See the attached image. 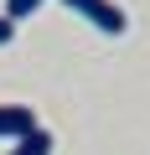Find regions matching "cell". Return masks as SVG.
<instances>
[{"instance_id":"5b68a950","label":"cell","mask_w":150,"mask_h":155,"mask_svg":"<svg viewBox=\"0 0 150 155\" xmlns=\"http://www.w3.org/2000/svg\"><path fill=\"white\" fill-rule=\"evenodd\" d=\"M11 36H16V21H5V16H0V47H11Z\"/></svg>"},{"instance_id":"6da1fadb","label":"cell","mask_w":150,"mask_h":155,"mask_svg":"<svg viewBox=\"0 0 150 155\" xmlns=\"http://www.w3.org/2000/svg\"><path fill=\"white\" fill-rule=\"evenodd\" d=\"M62 5L72 11V16H83L93 31H104V36H124L129 31V16H124V5H114V0H62Z\"/></svg>"},{"instance_id":"7a4b0ae2","label":"cell","mask_w":150,"mask_h":155,"mask_svg":"<svg viewBox=\"0 0 150 155\" xmlns=\"http://www.w3.org/2000/svg\"><path fill=\"white\" fill-rule=\"evenodd\" d=\"M36 129V109L31 104H0V140H21Z\"/></svg>"},{"instance_id":"277c9868","label":"cell","mask_w":150,"mask_h":155,"mask_svg":"<svg viewBox=\"0 0 150 155\" xmlns=\"http://www.w3.org/2000/svg\"><path fill=\"white\" fill-rule=\"evenodd\" d=\"M36 11H42V0H5L0 16H5V21H26V16H36Z\"/></svg>"},{"instance_id":"3957f363","label":"cell","mask_w":150,"mask_h":155,"mask_svg":"<svg viewBox=\"0 0 150 155\" xmlns=\"http://www.w3.org/2000/svg\"><path fill=\"white\" fill-rule=\"evenodd\" d=\"M5 155H52V134H47V129L36 124L31 134H21V140H11V150H5Z\"/></svg>"}]
</instances>
